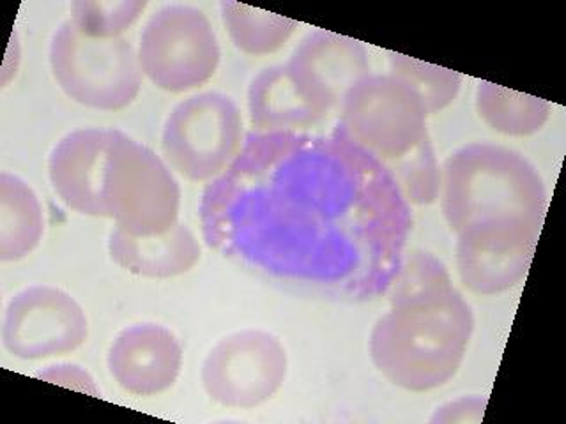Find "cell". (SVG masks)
Segmentation results:
<instances>
[{
	"instance_id": "18",
	"label": "cell",
	"mask_w": 566,
	"mask_h": 424,
	"mask_svg": "<svg viewBox=\"0 0 566 424\" xmlns=\"http://www.w3.org/2000/svg\"><path fill=\"white\" fill-rule=\"evenodd\" d=\"M476 110L495 132L506 137H530L544 128L553 106L542 97L482 82L476 91Z\"/></svg>"
},
{
	"instance_id": "10",
	"label": "cell",
	"mask_w": 566,
	"mask_h": 424,
	"mask_svg": "<svg viewBox=\"0 0 566 424\" xmlns=\"http://www.w3.org/2000/svg\"><path fill=\"white\" fill-rule=\"evenodd\" d=\"M88 336L87 315L75 297L50 285H31L11 297L2 320V343L23 361L75 352Z\"/></svg>"
},
{
	"instance_id": "25",
	"label": "cell",
	"mask_w": 566,
	"mask_h": 424,
	"mask_svg": "<svg viewBox=\"0 0 566 424\" xmlns=\"http://www.w3.org/2000/svg\"><path fill=\"white\" fill-rule=\"evenodd\" d=\"M34 377L41 380H49L52 384L64 385V388L82 391V393L93 394V396L102 394L91 373L85 371L84 368L78 367V364H71V362L43 368V370L35 371Z\"/></svg>"
},
{
	"instance_id": "22",
	"label": "cell",
	"mask_w": 566,
	"mask_h": 424,
	"mask_svg": "<svg viewBox=\"0 0 566 424\" xmlns=\"http://www.w3.org/2000/svg\"><path fill=\"white\" fill-rule=\"evenodd\" d=\"M144 0H78L71 4V22L94 40H115L137 23L146 11Z\"/></svg>"
},
{
	"instance_id": "21",
	"label": "cell",
	"mask_w": 566,
	"mask_h": 424,
	"mask_svg": "<svg viewBox=\"0 0 566 424\" xmlns=\"http://www.w3.org/2000/svg\"><path fill=\"white\" fill-rule=\"evenodd\" d=\"M409 205H430L441 197L442 167L429 137L402 158L386 165Z\"/></svg>"
},
{
	"instance_id": "2",
	"label": "cell",
	"mask_w": 566,
	"mask_h": 424,
	"mask_svg": "<svg viewBox=\"0 0 566 424\" xmlns=\"http://www.w3.org/2000/svg\"><path fill=\"white\" fill-rule=\"evenodd\" d=\"M473 332V309L450 287L391 306L371 329L368 352L388 382L427 393L457 375Z\"/></svg>"
},
{
	"instance_id": "7",
	"label": "cell",
	"mask_w": 566,
	"mask_h": 424,
	"mask_svg": "<svg viewBox=\"0 0 566 424\" xmlns=\"http://www.w3.org/2000/svg\"><path fill=\"white\" fill-rule=\"evenodd\" d=\"M220 59L217 32L193 6H165L156 11L138 43L142 73L170 94L190 93L208 84Z\"/></svg>"
},
{
	"instance_id": "3",
	"label": "cell",
	"mask_w": 566,
	"mask_h": 424,
	"mask_svg": "<svg viewBox=\"0 0 566 424\" xmlns=\"http://www.w3.org/2000/svg\"><path fill=\"white\" fill-rule=\"evenodd\" d=\"M442 214L453 232L478 221L521 218L544 225L547 188L535 165L517 150L469 144L442 165Z\"/></svg>"
},
{
	"instance_id": "4",
	"label": "cell",
	"mask_w": 566,
	"mask_h": 424,
	"mask_svg": "<svg viewBox=\"0 0 566 424\" xmlns=\"http://www.w3.org/2000/svg\"><path fill=\"white\" fill-rule=\"evenodd\" d=\"M105 218L133 237L172 229L181 208V188L161 156L114 129L103 177Z\"/></svg>"
},
{
	"instance_id": "16",
	"label": "cell",
	"mask_w": 566,
	"mask_h": 424,
	"mask_svg": "<svg viewBox=\"0 0 566 424\" xmlns=\"http://www.w3.org/2000/svg\"><path fill=\"white\" fill-rule=\"evenodd\" d=\"M248 112L255 132H300L317 126L326 115L301 96L285 64L265 67L248 88Z\"/></svg>"
},
{
	"instance_id": "15",
	"label": "cell",
	"mask_w": 566,
	"mask_h": 424,
	"mask_svg": "<svg viewBox=\"0 0 566 424\" xmlns=\"http://www.w3.org/2000/svg\"><path fill=\"white\" fill-rule=\"evenodd\" d=\"M108 253L124 271L150 279L190 273L202 255L193 232L179 221L164 234L150 237H133L115 226L108 237Z\"/></svg>"
},
{
	"instance_id": "11",
	"label": "cell",
	"mask_w": 566,
	"mask_h": 424,
	"mask_svg": "<svg viewBox=\"0 0 566 424\" xmlns=\"http://www.w3.org/2000/svg\"><path fill=\"white\" fill-rule=\"evenodd\" d=\"M539 230L521 218L478 221L457 232L460 282L476 296H497L526 278Z\"/></svg>"
},
{
	"instance_id": "1",
	"label": "cell",
	"mask_w": 566,
	"mask_h": 424,
	"mask_svg": "<svg viewBox=\"0 0 566 424\" xmlns=\"http://www.w3.org/2000/svg\"><path fill=\"white\" fill-rule=\"evenodd\" d=\"M200 223L211 250L253 273L363 303L391 287L412 211L389 168L340 129L253 131L203 191Z\"/></svg>"
},
{
	"instance_id": "5",
	"label": "cell",
	"mask_w": 566,
	"mask_h": 424,
	"mask_svg": "<svg viewBox=\"0 0 566 424\" xmlns=\"http://www.w3.org/2000/svg\"><path fill=\"white\" fill-rule=\"evenodd\" d=\"M49 59L59 87L87 108L124 110L140 93L138 52L124 38L94 40L67 20L50 41Z\"/></svg>"
},
{
	"instance_id": "17",
	"label": "cell",
	"mask_w": 566,
	"mask_h": 424,
	"mask_svg": "<svg viewBox=\"0 0 566 424\" xmlns=\"http://www.w3.org/2000/svg\"><path fill=\"white\" fill-rule=\"evenodd\" d=\"M43 234V205L32 186L14 173H0V261H22Z\"/></svg>"
},
{
	"instance_id": "14",
	"label": "cell",
	"mask_w": 566,
	"mask_h": 424,
	"mask_svg": "<svg viewBox=\"0 0 566 424\" xmlns=\"http://www.w3.org/2000/svg\"><path fill=\"white\" fill-rule=\"evenodd\" d=\"M112 138L114 129H75L61 138L50 152V182L71 211L105 218L103 177Z\"/></svg>"
},
{
	"instance_id": "9",
	"label": "cell",
	"mask_w": 566,
	"mask_h": 424,
	"mask_svg": "<svg viewBox=\"0 0 566 424\" xmlns=\"http://www.w3.org/2000/svg\"><path fill=\"white\" fill-rule=\"evenodd\" d=\"M287 370V350L276 336L243 329L221 338L209 350L200 380L212 402L229 409H255L279 393Z\"/></svg>"
},
{
	"instance_id": "6",
	"label": "cell",
	"mask_w": 566,
	"mask_h": 424,
	"mask_svg": "<svg viewBox=\"0 0 566 424\" xmlns=\"http://www.w3.org/2000/svg\"><path fill=\"white\" fill-rule=\"evenodd\" d=\"M243 117L227 94H193L170 112L161 135L168 167L193 182H212L243 149Z\"/></svg>"
},
{
	"instance_id": "24",
	"label": "cell",
	"mask_w": 566,
	"mask_h": 424,
	"mask_svg": "<svg viewBox=\"0 0 566 424\" xmlns=\"http://www.w3.org/2000/svg\"><path fill=\"white\" fill-rule=\"evenodd\" d=\"M486 396H462L439 406L430 417L433 424L480 423L486 409Z\"/></svg>"
},
{
	"instance_id": "19",
	"label": "cell",
	"mask_w": 566,
	"mask_h": 424,
	"mask_svg": "<svg viewBox=\"0 0 566 424\" xmlns=\"http://www.w3.org/2000/svg\"><path fill=\"white\" fill-rule=\"evenodd\" d=\"M221 18L235 49L262 57L279 52L285 46L300 23L291 18L268 13L239 2H221Z\"/></svg>"
},
{
	"instance_id": "12",
	"label": "cell",
	"mask_w": 566,
	"mask_h": 424,
	"mask_svg": "<svg viewBox=\"0 0 566 424\" xmlns=\"http://www.w3.org/2000/svg\"><path fill=\"white\" fill-rule=\"evenodd\" d=\"M285 67L301 96L323 115L340 106L350 88L371 75L367 49L329 31L310 32Z\"/></svg>"
},
{
	"instance_id": "20",
	"label": "cell",
	"mask_w": 566,
	"mask_h": 424,
	"mask_svg": "<svg viewBox=\"0 0 566 424\" xmlns=\"http://www.w3.org/2000/svg\"><path fill=\"white\" fill-rule=\"evenodd\" d=\"M389 75L406 82L423 102L427 114L436 115L455 102L462 87V75L447 67L389 52Z\"/></svg>"
},
{
	"instance_id": "8",
	"label": "cell",
	"mask_w": 566,
	"mask_h": 424,
	"mask_svg": "<svg viewBox=\"0 0 566 424\" xmlns=\"http://www.w3.org/2000/svg\"><path fill=\"white\" fill-rule=\"evenodd\" d=\"M340 108L338 129L385 165L429 137L423 102L406 82L389 73L365 76L350 88Z\"/></svg>"
},
{
	"instance_id": "23",
	"label": "cell",
	"mask_w": 566,
	"mask_h": 424,
	"mask_svg": "<svg viewBox=\"0 0 566 424\" xmlns=\"http://www.w3.org/2000/svg\"><path fill=\"white\" fill-rule=\"evenodd\" d=\"M450 287H453V283L447 265L436 258L432 253L415 250L403 255L400 271L386 292V296L389 305L397 306Z\"/></svg>"
},
{
	"instance_id": "13",
	"label": "cell",
	"mask_w": 566,
	"mask_h": 424,
	"mask_svg": "<svg viewBox=\"0 0 566 424\" xmlns=\"http://www.w3.org/2000/svg\"><path fill=\"white\" fill-rule=\"evenodd\" d=\"M115 382L133 396H156L181 375L182 347L167 327L155 322L126 327L106 356Z\"/></svg>"
}]
</instances>
